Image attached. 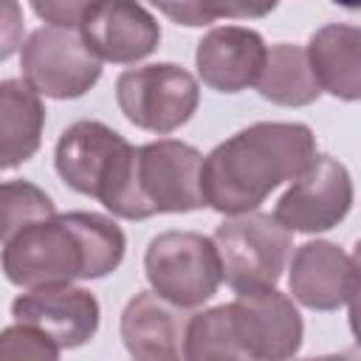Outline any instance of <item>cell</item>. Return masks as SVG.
Wrapping results in <instances>:
<instances>
[{"label":"cell","mask_w":361,"mask_h":361,"mask_svg":"<svg viewBox=\"0 0 361 361\" xmlns=\"http://www.w3.org/2000/svg\"><path fill=\"white\" fill-rule=\"evenodd\" d=\"M54 166L73 192L96 197L116 217L138 220L133 192L135 147L104 121L82 118L65 127L54 149Z\"/></svg>","instance_id":"cell-3"},{"label":"cell","mask_w":361,"mask_h":361,"mask_svg":"<svg viewBox=\"0 0 361 361\" xmlns=\"http://www.w3.org/2000/svg\"><path fill=\"white\" fill-rule=\"evenodd\" d=\"M353 178L338 158L313 155L279 197L274 217L288 231L319 234L336 228L353 209Z\"/></svg>","instance_id":"cell-9"},{"label":"cell","mask_w":361,"mask_h":361,"mask_svg":"<svg viewBox=\"0 0 361 361\" xmlns=\"http://www.w3.org/2000/svg\"><path fill=\"white\" fill-rule=\"evenodd\" d=\"M268 45L259 31L245 25H217L203 34L195 51V65L203 79L217 93H240L257 85L265 65Z\"/></svg>","instance_id":"cell-14"},{"label":"cell","mask_w":361,"mask_h":361,"mask_svg":"<svg viewBox=\"0 0 361 361\" xmlns=\"http://www.w3.org/2000/svg\"><path fill=\"white\" fill-rule=\"evenodd\" d=\"M200 164V149L178 138H158L135 147L133 192L138 220L203 209Z\"/></svg>","instance_id":"cell-6"},{"label":"cell","mask_w":361,"mask_h":361,"mask_svg":"<svg viewBox=\"0 0 361 361\" xmlns=\"http://www.w3.org/2000/svg\"><path fill=\"white\" fill-rule=\"evenodd\" d=\"M212 240L228 288H234L237 293L276 288L288 265L290 231L274 214L257 209L243 214H228L214 228Z\"/></svg>","instance_id":"cell-4"},{"label":"cell","mask_w":361,"mask_h":361,"mask_svg":"<svg viewBox=\"0 0 361 361\" xmlns=\"http://www.w3.org/2000/svg\"><path fill=\"white\" fill-rule=\"evenodd\" d=\"M279 0H220V17L231 20H257L271 14Z\"/></svg>","instance_id":"cell-25"},{"label":"cell","mask_w":361,"mask_h":361,"mask_svg":"<svg viewBox=\"0 0 361 361\" xmlns=\"http://www.w3.org/2000/svg\"><path fill=\"white\" fill-rule=\"evenodd\" d=\"M23 79L48 99H79L102 79V59L73 28L42 25L20 45Z\"/></svg>","instance_id":"cell-8"},{"label":"cell","mask_w":361,"mask_h":361,"mask_svg":"<svg viewBox=\"0 0 361 361\" xmlns=\"http://www.w3.org/2000/svg\"><path fill=\"white\" fill-rule=\"evenodd\" d=\"M144 274L161 299L183 310L209 302L223 282L214 240L197 231H164L152 237L144 254Z\"/></svg>","instance_id":"cell-5"},{"label":"cell","mask_w":361,"mask_h":361,"mask_svg":"<svg viewBox=\"0 0 361 361\" xmlns=\"http://www.w3.org/2000/svg\"><path fill=\"white\" fill-rule=\"evenodd\" d=\"M336 6H344V8H350V11H355L358 8V0H333Z\"/></svg>","instance_id":"cell-26"},{"label":"cell","mask_w":361,"mask_h":361,"mask_svg":"<svg viewBox=\"0 0 361 361\" xmlns=\"http://www.w3.org/2000/svg\"><path fill=\"white\" fill-rule=\"evenodd\" d=\"M45 104L25 79L0 82V169L31 161L42 144Z\"/></svg>","instance_id":"cell-17"},{"label":"cell","mask_w":361,"mask_h":361,"mask_svg":"<svg viewBox=\"0 0 361 361\" xmlns=\"http://www.w3.org/2000/svg\"><path fill=\"white\" fill-rule=\"evenodd\" d=\"M14 322L42 330L59 350L87 344L99 333L102 307L99 299L71 282L28 288L11 302Z\"/></svg>","instance_id":"cell-11"},{"label":"cell","mask_w":361,"mask_h":361,"mask_svg":"<svg viewBox=\"0 0 361 361\" xmlns=\"http://www.w3.org/2000/svg\"><path fill=\"white\" fill-rule=\"evenodd\" d=\"M183 307L161 299L155 290L135 293L121 310V341L138 361H172L183 358L186 336Z\"/></svg>","instance_id":"cell-15"},{"label":"cell","mask_w":361,"mask_h":361,"mask_svg":"<svg viewBox=\"0 0 361 361\" xmlns=\"http://www.w3.org/2000/svg\"><path fill=\"white\" fill-rule=\"evenodd\" d=\"M307 62L322 90L341 102L361 99V31L358 25L330 23L313 31L307 48Z\"/></svg>","instance_id":"cell-16"},{"label":"cell","mask_w":361,"mask_h":361,"mask_svg":"<svg viewBox=\"0 0 361 361\" xmlns=\"http://www.w3.org/2000/svg\"><path fill=\"white\" fill-rule=\"evenodd\" d=\"M62 350L37 327L14 322L0 330V361H56Z\"/></svg>","instance_id":"cell-21"},{"label":"cell","mask_w":361,"mask_h":361,"mask_svg":"<svg viewBox=\"0 0 361 361\" xmlns=\"http://www.w3.org/2000/svg\"><path fill=\"white\" fill-rule=\"evenodd\" d=\"M164 17L178 25L197 28L220 20V0H149Z\"/></svg>","instance_id":"cell-22"},{"label":"cell","mask_w":361,"mask_h":361,"mask_svg":"<svg viewBox=\"0 0 361 361\" xmlns=\"http://www.w3.org/2000/svg\"><path fill=\"white\" fill-rule=\"evenodd\" d=\"M231 330L248 361H282L299 353L305 324L290 296L276 288L243 290L228 302Z\"/></svg>","instance_id":"cell-10"},{"label":"cell","mask_w":361,"mask_h":361,"mask_svg":"<svg viewBox=\"0 0 361 361\" xmlns=\"http://www.w3.org/2000/svg\"><path fill=\"white\" fill-rule=\"evenodd\" d=\"M85 45L113 65L147 59L161 42L158 20L138 0H93L79 20Z\"/></svg>","instance_id":"cell-12"},{"label":"cell","mask_w":361,"mask_h":361,"mask_svg":"<svg viewBox=\"0 0 361 361\" xmlns=\"http://www.w3.org/2000/svg\"><path fill=\"white\" fill-rule=\"evenodd\" d=\"M56 214V206L45 189L31 180H6L0 183V245L8 243L17 231L37 220Z\"/></svg>","instance_id":"cell-20"},{"label":"cell","mask_w":361,"mask_h":361,"mask_svg":"<svg viewBox=\"0 0 361 361\" xmlns=\"http://www.w3.org/2000/svg\"><path fill=\"white\" fill-rule=\"evenodd\" d=\"M183 358L186 361H214V358H237L243 361V350L231 330L228 305L209 307L186 322L183 336Z\"/></svg>","instance_id":"cell-19"},{"label":"cell","mask_w":361,"mask_h":361,"mask_svg":"<svg viewBox=\"0 0 361 361\" xmlns=\"http://www.w3.org/2000/svg\"><path fill=\"white\" fill-rule=\"evenodd\" d=\"M313 155L316 135L302 121L248 124L203 155V203L226 217L254 212L276 186L293 180Z\"/></svg>","instance_id":"cell-1"},{"label":"cell","mask_w":361,"mask_h":361,"mask_svg":"<svg viewBox=\"0 0 361 361\" xmlns=\"http://www.w3.org/2000/svg\"><path fill=\"white\" fill-rule=\"evenodd\" d=\"M23 6L20 0H0V62L8 59L23 45Z\"/></svg>","instance_id":"cell-24"},{"label":"cell","mask_w":361,"mask_h":361,"mask_svg":"<svg viewBox=\"0 0 361 361\" xmlns=\"http://www.w3.org/2000/svg\"><path fill=\"white\" fill-rule=\"evenodd\" d=\"M257 90L265 102L279 107H305L322 96L305 48L279 42L265 54V65L257 76Z\"/></svg>","instance_id":"cell-18"},{"label":"cell","mask_w":361,"mask_h":361,"mask_svg":"<svg viewBox=\"0 0 361 361\" xmlns=\"http://www.w3.org/2000/svg\"><path fill=\"white\" fill-rule=\"evenodd\" d=\"M90 3L93 0H31V8L48 25L76 28L79 20L85 17V11L90 8Z\"/></svg>","instance_id":"cell-23"},{"label":"cell","mask_w":361,"mask_h":361,"mask_svg":"<svg viewBox=\"0 0 361 361\" xmlns=\"http://www.w3.org/2000/svg\"><path fill=\"white\" fill-rule=\"evenodd\" d=\"M116 102L130 124L169 135L195 116L200 87L186 68L175 62H155L124 71L116 79Z\"/></svg>","instance_id":"cell-7"},{"label":"cell","mask_w":361,"mask_h":361,"mask_svg":"<svg viewBox=\"0 0 361 361\" xmlns=\"http://www.w3.org/2000/svg\"><path fill=\"white\" fill-rule=\"evenodd\" d=\"M288 285L293 299L310 310L350 307L358 293V262L336 243L310 240L293 251Z\"/></svg>","instance_id":"cell-13"},{"label":"cell","mask_w":361,"mask_h":361,"mask_svg":"<svg viewBox=\"0 0 361 361\" xmlns=\"http://www.w3.org/2000/svg\"><path fill=\"white\" fill-rule=\"evenodd\" d=\"M127 251L121 226L96 212H68L17 231L0 251V268L17 288H39L113 274Z\"/></svg>","instance_id":"cell-2"}]
</instances>
